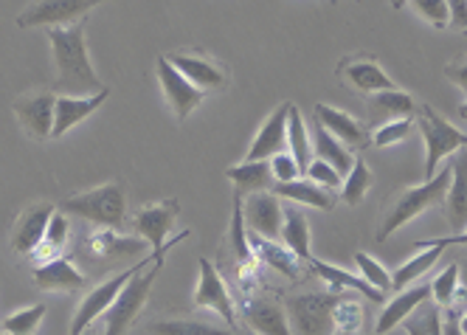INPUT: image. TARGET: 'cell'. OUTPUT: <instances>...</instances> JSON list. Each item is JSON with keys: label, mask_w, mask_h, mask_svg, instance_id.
Masks as SVG:
<instances>
[{"label": "cell", "mask_w": 467, "mask_h": 335, "mask_svg": "<svg viewBox=\"0 0 467 335\" xmlns=\"http://www.w3.org/2000/svg\"><path fill=\"white\" fill-rule=\"evenodd\" d=\"M150 335H237L234 330L214 327L209 321H197V319H175V321H152Z\"/></svg>", "instance_id": "obj_31"}, {"label": "cell", "mask_w": 467, "mask_h": 335, "mask_svg": "<svg viewBox=\"0 0 467 335\" xmlns=\"http://www.w3.org/2000/svg\"><path fill=\"white\" fill-rule=\"evenodd\" d=\"M54 110H57V96L51 90H35L23 93L15 99V116L26 136L35 141H48L54 132Z\"/></svg>", "instance_id": "obj_9"}, {"label": "cell", "mask_w": 467, "mask_h": 335, "mask_svg": "<svg viewBox=\"0 0 467 335\" xmlns=\"http://www.w3.org/2000/svg\"><path fill=\"white\" fill-rule=\"evenodd\" d=\"M448 189H451V166H448V170H442V173H437L431 181H425L422 186H411L406 192H400L391 200V206H389V212H386V217L380 223L378 240L386 243L400 225L411 223L422 212H428V209H433L437 204H442Z\"/></svg>", "instance_id": "obj_2"}, {"label": "cell", "mask_w": 467, "mask_h": 335, "mask_svg": "<svg viewBox=\"0 0 467 335\" xmlns=\"http://www.w3.org/2000/svg\"><path fill=\"white\" fill-rule=\"evenodd\" d=\"M414 132V119H400V121H391V124H383L378 132H375V147H389V144H400L406 141Z\"/></svg>", "instance_id": "obj_40"}, {"label": "cell", "mask_w": 467, "mask_h": 335, "mask_svg": "<svg viewBox=\"0 0 467 335\" xmlns=\"http://www.w3.org/2000/svg\"><path fill=\"white\" fill-rule=\"evenodd\" d=\"M46 251H62L65 243H68V217H65L62 212H54L51 223H48V231H46Z\"/></svg>", "instance_id": "obj_42"}, {"label": "cell", "mask_w": 467, "mask_h": 335, "mask_svg": "<svg viewBox=\"0 0 467 335\" xmlns=\"http://www.w3.org/2000/svg\"><path fill=\"white\" fill-rule=\"evenodd\" d=\"M372 186V173H369V166H366L360 158H355V166H352V173L347 175L344 186H341V197H344V204L349 206H358L360 200L366 197V192H369Z\"/></svg>", "instance_id": "obj_35"}, {"label": "cell", "mask_w": 467, "mask_h": 335, "mask_svg": "<svg viewBox=\"0 0 467 335\" xmlns=\"http://www.w3.org/2000/svg\"><path fill=\"white\" fill-rule=\"evenodd\" d=\"M287 147H290V155L298 166V173L307 175L310 163H313V141L307 136V127H305L302 113H298L296 105H290V116H287Z\"/></svg>", "instance_id": "obj_30"}, {"label": "cell", "mask_w": 467, "mask_h": 335, "mask_svg": "<svg viewBox=\"0 0 467 335\" xmlns=\"http://www.w3.org/2000/svg\"><path fill=\"white\" fill-rule=\"evenodd\" d=\"M464 37H467V31H464Z\"/></svg>", "instance_id": "obj_55"}, {"label": "cell", "mask_w": 467, "mask_h": 335, "mask_svg": "<svg viewBox=\"0 0 467 335\" xmlns=\"http://www.w3.org/2000/svg\"><path fill=\"white\" fill-rule=\"evenodd\" d=\"M313 271H316L327 285H332V293H341V290L347 288V290H355V293H360V296H369L372 301H383V298H386V293L375 290L366 279L352 277V274L341 271V267H336V265H327V262L313 259Z\"/></svg>", "instance_id": "obj_29"}, {"label": "cell", "mask_w": 467, "mask_h": 335, "mask_svg": "<svg viewBox=\"0 0 467 335\" xmlns=\"http://www.w3.org/2000/svg\"><path fill=\"white\" fill-rule=\"evenodd\" d=\"M163 267V256L152 262L150 271H139L127 282V288L119 293V298L113 301V308L105 313V335H124L132 324L139 321L141 310L147 308L152 285Z\"/></svg>", "instance_id": "obj_4"}, {"label": "cell", "mask_w": 467, "mask_h": 335, "mask_svg": "<svg viewBox=\"0 0 467 335\" xmlns=\"http://www.w3.org/2000/svg\"><path fill=\"white\" fill-rule=\"evenodd\" d=\"M271 173H274L276 183H293V181H298V175H302V173H298L296 161H293V155H287V152L271 158Z\"/></svg>", "instance_id": "obj_45"}, {"label": "cell", "mask_w": 467, "mask_h": 335, "mask_svg": "<svg viewBox=\"0 0 467 335\" xmlns=\"http://www.w3.org/2000/svg\"><path fill=\"white\" fill-rule=\"evenodd\" d=\"M93 6L96 4H90V0H43V4H35L26 9L17 17V26H23V28H37V26L71 28V26H79V20L88 17Z\"/></svg>", "instance_id": "obj_8"}, {"label": "cell", "mask_w": 467, "mask_h": 335, "mask_svg": "<svg viewBox=\"0 0 467 335\" xmlns=\"http://www.w3.org/2000/svg\"><path fill=\"white\" fill-rule=\"evenodd\" d=\"M366 108H369V124H391L414 116V99L403 90H383L366 99Z\"/></svg>", "instance_id": "obj_23"}, {"label": "cell", "mask_w": 467, "mask_h": 335, "mask_svg": "<svg viewBox=\"0 0 467 335\" xmlns=\"http://www.w3.org/2000/svg\"><path fill=\"white\" fill-rule=\"evenodd\" d=\"M248 243L254 246L256 256H262L268 265L279 267V271L287 277H298V262L287 248H282L279 243H271V240H262V237H256V234H248Z\"/></svg>", "instance_id": "obj_32"}, {"label": "cell", "mask_w": 467, "mask_h": 335, "mask_svg": "<svg viewBox=\"0 0 467 335\" xmlns=\"http://www.w3.org/2000/svg\"><path fill=\"white\" fill-rule=\"evenodd\" d=\"M451 246H467V231L464 234H451V237H433V240H422L417 243V248H437V251H445Z\"/></svg>", "instance_id": "obj_47"}, {"label": "cell", "mask_w": 467, "mask_h": 335, "mask_svg": "<svg viewBox=\"0 0 467 335\" xmlns=\"http://www.w3.org/2000/svg\"><path fill=\"white\" fill-rule=\"evenodd\" d=\"M417 127H420L422 141H425V181H431L433 175H437V163L445 155L467 150V132L453 127L442 113H437L431 105L420 108Z\"/></svg>", "instance_id": "obj_5"}, {"label": "cell", "mask_w": 467, "mask_h": 335, "mask_svg": "<svg viewBox=\"0 0 467 335\" xmlns=\"http://www.w3.org/2000/svg\"><path fill=\"white\" fill-rule=\"evenodd\" d=\"M355 265H358V271H360V279L369 282L375 290L386 293L391 288V277L383 271V265H378L372 256H366V254H355Z\"/></svg>", "instance_id": "obj_39"}, {"label": "cell", "mask_w": 467, "mask_h": 335, "mask_svg": "<svg viewBox=\"0 0 467 335\" xmlns=\"http://www.w3.org/2000/svg\"><path fill=\"white\" fill-rule=\"evenodd\" d=\"M462 332L467 335V313H464V319H462Z\"/></svg>", "instance_id": "obj_52"}, {"label": "cell", "mask_w": 467, "mask_h": 335, "mask_svg": "<svg viewBox=\"0 0 467 335\" xmlns=\"http://www.w3.org/2000/svg\"><path fill=\"white\" fill-rule=\"evenodd\" d=\"M363 321V310L358 301H352L349 296H344L336 308V327H341V332H358Z\"/></svg>", "instance_id": "obj_41"}, {"label": "cell", "mask_w": 467, "mask_h": 335, "mask_svg": "<svg viewBox=\"0 0 467 335\" xmlns=\"http://www.w3.org/2000/svg\"><path fill=\"white\" fill-rule=\"evenodd\" d=\"M51 217H54L51 204H37V206L26 209L20 215V220L15 223V231H12V240H9L12 251L15 254H35L46 240Z\"/></svg>", "instance_id": "obj_15"}, {"label": "cell", "mask_w": 467, "mask_h": 335, "mask_svg": "<svg viewBox=\"0 0 467 335\" xmlns=\"http://www.w3.org/2000/svg\"><path fill=\"white\" fill-rule=\"evenodd\" d=\"M35 285L40 290H68L71 293V290H79L85 285V277L65 256H57V259H48L46 265L37 267Z\"/></svg>", "instance_id": "obj_25"}, {"label": "cell", "mask_w": 467, "mask_h": 335, "mask_svg": "<svg viewBox=\"0 0 467 335\" xmlns=\"http://www.w3.org/2000/svg\"><path fill=\"white\" fill-rule=\"evenodd\" d=\"M313 152L316 161H324L327 166H332L341 178H347L355 166V158L349 152V147H344L332 132H327L318 121H316V132H313Z\"/></svg>", "instance_id": "obj_26"}, {"label": "cell", "mask_w": 467, "mask_h": 335, "mask_svg": "<svg viewBox=\"0 0 467 335\" xmlns=\"http://www.w3.org/2000/svg\"><path fill=\"white\" fill-rule=\"evenodd\" d=\"M341 79L349 82L355 90L360 93H383V90H397L394 82L389 79V74H383V68L375 59H349L341 65Z\"/></svg>", "instance_id": "obj_20"}, {"label": "cell", "mask_w": 467, "mask_h": 335, "mask_svg": "<svg viewBox=\"0 0 467 335\" xmlns=\"http://www.w3.org/2000/svg\"><path fill=\"white\" fill-rule=\"evenodd\" d=\"M287 116H290V105H282L271 113V119L265 121L254 136L251 150L245 152V163L271 161L282 155V150L287 147Z\"/></svg>", "instance_id": "obj_14"}, {"label": "cell", "mask_w": 467, "mask_h": 335, "mask_svg": "<svg viewBox=\"0 0 467 335\" xmlns=\"http://www.w3.org/2000/svg\"><path fill=\"white\" fill-rule=\"evenodd\" d=\"M428 298H431V285H417L411 290H400L397 298L389 301L386 310L378 319V335H386L391 327L403 324L422 305V301H428Z\"/></svg>", "instance_id": "obj_24"}, {"label": "cell", "mask_w": 467, "mask_h": 335, "mask_svg": "<svg viewBox=\"0 0 467 335\" xmlns=\"http://www.w3.org/2000/svg\"><path fill=\"white\" fill-rule=\"evenodd\" d=\"M456 288H459V265L453 262L431 285L433 305H437V308H451L453 301H456Z\"/></svg>", "instance_id": "obj_37"}, {"label": "cell", "mask_w": 467, "mask_h": 335, "mask_svg": "<svg viewBox=\"0 0 467 335\" xmlns=\"http://www.w3.org/2000/svg\"><path fill=\"white\" fill-rule=\"evenodd\" d=\"M338 335H358V332H338Z\"/></svg>", "instance_id": "obj_54"}, {"label": "cell", "mask_w": 467, "mask_h": 335, "mask_svg": "<svg viewBox=\"0 0 467 335\" xmlns=\"http://www.w3.org/2000/svg\"><path fill=\"white\" fill-rule=\"evenodd\" d=\"M51 51H54V65H57V82L54 90L57 96H96L102 90L99 77L90 65L88 46H85V28L71 26V28H46Z\"/></svg>", "instance_id": "obj_1"}, {"label": "cell", "mask_w": 467, "mask_h": 335, "mask_svg": "<svg viewBox=\"0 0 467 335\" xmlns=\"http://www.w3.org/2000/svg\"><path fill=\"white\" fill-rule=\"evenodd\" d=\"M316 121L332 132L344 147H355V150H363L366 144H369V132H366L363 124H358L349 113L344 110H336L329 105H316Z\"/></svg>", "instance_id": "obj_17"}, {"label": "cell", "mask_w": 467, "mask_h": 335, "mask_svg": "<svg viewBox=\"0 0 467 335\" xmlns=\"http://www.w3.org/2000/svg\"><path fill=\"white\" fill-rule=\"evenodd\" d=\"M155 65H158V82H161V90L166 96V102L172 105V110H175V116L181 121L189 119V113L200 108V102H203L206 93L200 90V88H194L166 57H158Z\"/></svg>", "instance_id": "obj_12"}, {"label": "cell", "mask_w": 467, "mask_h": 335, "mask_svg": "<svg viewBox=\"0 0 467 335\" xmlns=\"http://www.w3.org/2000/svg\"><path fill=\"white\" fill-rule=\"evenodd\" d=\"M459 116H462V119H464V121H467V102H464V105H462V108H459Z\"/></svg>", "instance_id": "obj_51"}, {"label": "cell", "mask_w": 467, "mask_h": 335, "mask_svg": "<svg viewBox=\"0 0 467 335\" xmlns=\"http://www.w3.org/2000/svg\"><path fill=\"white\" fill-rule=\"evenodd\" d=\"M442 335H464L462 332V319L451 308H448V313H442Z\"/></svg>", "instance_id": "obj_49"}, {"label": "cell", "mask_w": 467, "mask_h": 335, "mask_svg": "<svg viewBox=\"0 0 467 335\" xmlns=\"http://www.w3.org/2000/svg\"><path fill=\"white\" fill-rule=\"evenodd\" d=\"M445 251H437V248H425L422 254L411 256L403 267H397V274L391 279V290H406L414 279H420L425 271H431V265H437V259L442 256Z\"/></svg>", "instance_id": "obj_34"}, {"label": "cell", "mask_w": 467, "mask_h": 335, "mask_svg": "<svg viewBox=\"0 0 467 335\" xmlns=\"http://www.w3.org/2000/svg\"><path fill=\"white\" fill-rule=\"evenodd\" d=\"M82 335H96V332H93V330H90V327H88V330H85V332H82Z\"/></svg>", "instance_id": "obj_53"}, {"label": "cell", "mask_w": 467, "mask_h": 335, "mask_svg": "<svg viewBox=\"0 0 467 335\" xmlns=\"http://www.w3.org/2000/svg\"><path fill=\"white\" fill-rule=\"evenodd\" d=\"M178 215H181V204L175 197L161 200V204H152L136 215V234L147 246H152V254H166V248H170L166 237H170Z\"/></svg>", "instance_id": "obj_11"}, {"label": "cell", "mask_w": 467, "mask_h": 335, "mask_svg": "<svg viewBox=\"0 0 467 335\" xmlns=\"http://www.w3.org/2000/svg\"><path fill=\"white\" fill-rule=\"evenodd\" d=\"M274 194L276 197H285V200H293V204H305V206H313V209H321V212H332L336 209V194L329 189L313 183V181H293V183H276L274 186Z\"/></svg>", "instance_id": "obj_27"}, {"label": "cell", "mask_w": 467, "mask_h": 335, "mask_svg": "<svg viewBox=\"0 0 467 335\" xmlns=\"http://www.w3.org/2000/svg\"><path fill=\"white\" fill-rule=\"evenodd\" d=\"M194 308H206L223 316L225 324H234V301L217 267L209 259H200V282L194 290Z\"/></svg>", "instance_id": "obj_13"}, {"label": "cell", "mask_w": 467, "mask_h": 335, "mask_svg": "<svg viewBox=\"0 0 467 335\" xmlns=\"http://www.w3.org/2000/svg\"><path fill=\"white\" fill-rule=\"evenodd\" d=\"M62 215H74L105 228H121L127 220V194L124 183H105L90 192L62 200Z\"/></svg>", "instance_id": "obj_3"}, {"label": "cell", "mask_w": 467, "mask_h": 335, "mask_svg": "<svg viewBox=\"0 0 467 335\" xmlns=\"http://www.w3.org/2000/svg\"><path fill=\"white\" fill-rule=\"evenodd\" d=\"M243 217L248 225V234H256L262 240L276 243L285 223V209L274 192H259L243 200Z\"/></svg>", "instance_id": "obj_10"}, {"label": "cell", "mask_w": 467, "mask_h": 335, "mask_svg": "<svg viewBox=\"0 0 467 335\" xmlns=\"http://www.w3.org/2000/svg\"><path fill=\"white\" fill-rule=\"evenodd\" d=\"M451 9V20H448V28H456V31H467V0H451L448 4Z\"/></svg>", "instance_id": "obj_46"}, {"label": "cell", "mask_w": 467, "mask_h": 335, "mask_svg": "<svg viewBox=\"0 0 467 335\" xmlns=\"http://www.w3.org/2000/svg\"><path fill=\"white\" fill-rule=\"evenodd\" d=\"M459 305H467V259L459 265V288H456Z\"/></svg>", "instance_id": "obj_50"}, {"label": "cell", "mask_w": 467, "mask_h": 335, "mask_svg": "<svg viewBox=\"0 0 467 335\" xmlns=\"http://www.w3.org/2000/svg\"><path fill=\"white\" fill-rule=\"evenodd\" d=\"M285 209V223H282V240L287 251L296 259H310V223L302 209L282 206Z\"/></svg>", "instance_id": "obj_28"}, {"label": "cell", "mask_w": 467, "mask_h": 335, "mask_svg": "<svg viewBox=\"0 0 467 335\" xmlns=\"http://www.w3.org/2000/svg\"><path fill=\"white\" fill-rule=\"evenodd\" d=\"M93 248L99 254H121V256H132V254H141L147 248V243L141 237H119L116 231H105L93 237Z\"/></svg>", "instance_id": "obj_36"}, {"label": "cell", "mask_w": 467, "mask_h": 335, "mask_svg": "<svg viewBox=\"0 0 467 335\" xmlns=\"http://www.w3.org/2000/svg\"><path fill=\"white\" fill-rule=\"evenodd\" d=\"M110 90L102 88L96 96H85V99H74V96H57V110H54V132L51 139H62L65 132L74 130L79 121H85L90 113H96L108 102Z\"/></svg>", "instance_id": "obj_16"}, {"label": "cell", "mask_w": 467, "mask_h": 335, "mask_svg": "<svg viewBox=\"0 0 467 335\" xmlns=\"http://www.w3.org/2000/svg\"><path fill=\"white\" fill-rule=\"evenodd\" d=\"M307 181H313V183H318V186H324V189H329V192H336V189L344 186V178H341L336 170H332V166H327L324 161H313V163H310Z\"/></svg>", "instance_id": "obj_44"}, {"label": "cell", "mask_w": 467, "mask_h": 335, "mask_svg": "<svg viewBox=\"0 0 467 335\" xmlns=\"http://www.w3.org/2000/svg\"><path fill=\"white\" fill-rule=\"evenodd\" d=\"M445 215L453 231L467 228V150H459V155L451 163V189L445 194Z\"/></svg>", "instance_id": "obj_18"}, {"label": "cell", "mask_w": 467, "mask_h": 335, "mask_svg": "<svg viewBox=\"0 0 467 335\" xmlns=\"http://www.w3.org/2000/svg\"><path fill=\"white\" fill-rule=\"evenodd\" d=\"M158 256H163V254H150V256H144V262H139V265H132V267H127V271H121L119 277H113V279H108V282H102L99 288H93L85 298H82V305L77 308V313H74V321H71V335H82L99 316H105L110 308H113V301L119 298V293L127 288V282L136 277L139 271H144V267L150 265V262H155Z\"/></svg>", "instance_id": "obj_7"}, {"label": "cell", "mask_w": 467, "mask_h": 335, "mask_svg": "<svg viewBox=\"0 0 467 335\" xmlns=\"http://www.w3.org/2000/svg\"><path fill=\"white\" fill-rule=\"evenodd\" d=\"M175 68L200 90H217L225 85V71L217 62L206 59V57H194V54H170L166 57Z\"/></svg>", "instance_id": "obj_19"}, {"label": "cell", "mask_w": 467, "mask_h": 335, "mask_svg": "<svg viewBox=\"0 0 467 335\" xmlns=\"http://www.w3.org/2000/svg\"><path fill=\"white\" fill-rule=\"evenodd\" d=\"M414 9L437 28H448V20H451V9L445 0H417Z\"/></svg>", "instance_id": "obj_43"}, {"label": "cell", "mask_w": 467, "mask_h": 335, "mask_svg": "<svg viewBox=\"0 0 467 335\" xmlns=\"http://www.w3.org/2000/svg\"><path fill=\"white\" fill-rule=\"evenodd\" d=\"M341 293H305L287 301V321L296 335H332L336 330V308Z\"/></svg>", "instance_id": "obj_6"}, {"label": "cell", "mask_w": 467, "mask_h": 335, "mask_svg": "<svg viewBox=\"0 0 467 335\" xmlns=\"http://www.w3.org/2000/svg\"><path fill=\"white\" fill-rule=\"evenodd\" d=\"M445 77H448L456 88H462V90L467 93V59H464V62L448 65V68H445Z\"/></svg>", "instance_id": "obj_48"}, {"label": "cell", "mask_w": 467, "mask_h": 335, "mask_svg": "<svg viewBox=\"0 0 467 335\" xmlns=\"http://www.w3.org/2000/svg\"><path fill=\"white\" fill-rule=\"evenodd\" d=\"M43 319H46V305H35V308H23V310L6 316L4 327L9 335H31L40 327Z\"/></svg>", "instance_id": "obj_38"}, {"label": "cell", "mask_w": 467, "mask_h": 335, "mask_svg": "<svg viewBox=\"0 0 467 335\" xmlns=\"http://www.w3.org/2000/svg\"><path fill=\"white\" fill-rule=\"evenodd\" d=\"M245 321L256 335H293L287 313L268 298L245 301Z\"/></svg>", "instance_id": "obj_22"}, {"label": "cell", "mask_w": 467, "mask_h": 335, "mask_svg": "<svg viewBox=\"0 0 467 335\" xmlns=\"http://www.w3.org/2000/svg\"><path fill=\"white\" fill-rule=\"evenodd\" d=\"M409 335H442V308L433 305V298L422 305L403 321Z\"/></svg>", "instance_id": "obj_33"}, {"label": "cell", "mask_w": 467, "mask_h": 335, "mask_svg": "<svg viewBox=\"0 0 467 335\" xmlns=\"http://www.w3.org/2000/svg\"><path fill=\"white\" fill-rule=\"evenodd\" d=\"M225 178L234 183V197H240V200L274 189V173H271V163L268 161L231 166V170L225 173Z\"/></svg>", "instance_id": "obj_21"}]
</instances>
